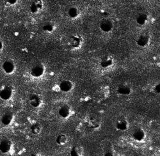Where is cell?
<instances>
[{"instance_id": "obj_1", "label": "cell", "mask_w": 160, "mask_h": 156, "mask_svg": "<svg viewBox=\"0 0 160 156\" xmlns=\"http://www.w3.org/2000/svg\"><path fill=\"white\" fill-rule=\"evenodd\" d=\"M151 37L148 33H142L137 38L136 43L140 47H146L149 45Z\"/></svg>"}, {"instance_id": "obj_2", "label": "cell", "mask_w": 160, "mask_h": 156, "mask_svg": "<svg viewBox=\"0 0 160 156\" xmlns=\"http://www.w3.org/2000/svg\"><path fill=\"white\" fill-rule=\"evenodd\" d=\"M83 43V38L79 35L71 36L68 40V45L72 49H78Z\"/></svg>"}, {"instance_id": "obj_3", "label": "cell", "mask_w": 160, "mask_h": 156, "mask_svg": "<svg viewBox=\"0 0 160 156\" xmlns=\"http://www.w3.org/2000/svg\"><path fill=\"white\" fill-rule=\"evenodd\" d=\"M132 86L126 83L120 84L117 88V93L122 96H128L132 93Z\"/></svg>"}, {"instance_id": "obj_4", "label": "cell", "mask_w": 160, "mask_h": 156, "mask_svg": "<svg viewBox=\"0 0 160 156\" xmlns=\"http://www.w3.org/2000/svg\"><path fill=\"white\" fill-rule=\"evenodd\" d=\"M114 28L113 22L110 19H104L99 24L100 30L104 33L111 32Z\"/></svg>"}, {"instance_id": "obj_5", "label": "cell", "mask_w": 160, "mask_h": 156, "mask_svg": "<svg viewBox=\"0 0 160 156\" xmlns=\"http://www.w3.org/2000/svg\"><path fill=\"white\" fill-rule=\"evenodd\" d=\"M115 127L119 131H126L129 128V122L125 117H120L115 121Z\"/></svg>"}, {"instance_id": "obj_6", "label": "cell", "mask_w": 160, "mask_h": 156, "mask_svg": "<svg viewBox=\"0 0 160 156\" xmlns=\"http://www.w3.org/2000/svg\"><path fill=\"white\" fill-rule=\"evenodd\" d=\"M45 72V67L42 63H38L34 66L30 71V74L32 77L38 78L44 75Z\"/></svg>"}, {"instance_id": "obj_7", "label": "cell", "mask_w": 160, "mask_h": 156, "mask_svg": "<svg viewBox=\"0 0 160 156\" xmlns=\"http://www.w3.org/2000/svg\"><path fill=\"white\" fill-rule=\"evenodd\" d=\"M132 139L137 142L143 141L146 138V133L142 127H137L132 133Z\"/></svg>"}, {"instance_id": "obj_8", "label": "cell", "mask_w": 160, "mask_h": 156, "mask_svg": "<svg viewBox=\"0 0 160 156\" xmlns=\"http://www.w3.org/2000/svg\"><path fill=\"white\" fill-rule=\"evenodd\" d=\"M74 87V83L70 80H63L59 83V88L60 91L64 93L71 92Z\"/></svg>"}, {"instance_id": "obj_9", "label": "cell", "mask_w": 160, "mask_h": 156, "mask_svg": "<svg viewBox=\"0 0 160 156\" xmlns=\"http://www.w3.org/2000/svg\"><path fill=\"white\" fill-rule=\"evenodd\" d=\"M58 115L63 119H68L71 114V108L68 104H63L58 110Z\"/></svg>"}, {"instance_id": "obj_10", "label": "cell", "mask_w": 160, "mask_h": 156, "mask_svg": "<svg viewBox=\"0 0 160 156\" xmlns=\"http://www.w3.org/2000/svg\"><path fill=\"white\" fill-rule=\"evenodd\" d=\"M13 144L10 139L5 138L0 141V152L3 154L10 152L12 149Z\"/></svg>"}, {"instance_id": "obj_11", "label": "cell", "mask_w": 160, "mask_h": 156, "mask_svg": "<svg viewBox=\"0 0 160 156\" xmlns=\"http://www.w3.org/2000/svg\"><path fill=\"white\" fill-rule=\"evenodd\" d=\"M14 90L10 86H6L0 90V98L3 100L10 99L13 95Z\"/></svg>"}, {"instance_id": "obj_12", "label": "cell", "mask_w": 160, "mask_h": 156, "mask_svg": "<svg viewBox=\"0 0 160 156\" xmlns=\"http://www.w3.org/2000/svg\"><path fill=\"white\" fill-rule=\"evenodd\" d=\"M29 102L33 108H37L41 106L42 103V98L39 94H33L30 96Z\"/></svg>"}, {"instance_id": "obj_13", "label": "cell", "mask_w": 160, "mask_h": 156, "mask_svg": "<svg viewBox=\"0 0 160 156\" xmlns=\"http://www.w3.org/2000/svg\"><path fill=\"white\" fill-rule=\"evenodd\" d=\"M114 63L113 58L110 55H104L101 58L99 61L100 66L103 69H108L111 67Z\"/></svg>"}, {"instance_id": "obj_14", "label": "cell", "mask_w": 160, "mask_h": 156, "mask_svg": "<svg viewBox=\"0 0 160 156\" xmlns=\"http://www.w3.org/2000/svg\"><path fill=\"white\" fill-rule=\"evenodd\" d=\"M44 7V3L41 0L34 1L30 5V11L32 14H38L41 12Z\"/></svg>"}, {"instance_id": "obj_15", "label": "cell", "mask_w": 160, "mask_h": 156, "mask_svg": "<svg viewBox=\"0 0 160 156\" xmlns=\"http://www.w3.org/2000/svg\"><path fill=\"white\" fill-rule=\"evenodd\" d=\"M3 69L4 72L8 74H12L16 69L14 62L12 60H7L3 63Z\"/></svg>"}, {"instance_id": "obj_16", "label": "cell", "mask_w": 160, "mask_h": 156, "mask_svg": "<svg viewBox=\"0 0 160 156\" xmlns=\"http://www.w3.org/2000/svg\"><path fill=\"white\" fill-rule=\"evenodd\" d=\"M101 125V122L100 119L97 117H91L88 121V126L92 130H98L100 128Z\"/></svg>"}, {"instance_id": "obj_17", "label": "cell", "mask_w": 160, "mask_h": 156, "mask_svg": "<svg viewBox=\"0 0 160 156\" xmlns=\"http://www.w3.org/2000/svg\"><path fill=\"white\" fill-rule=\"evenodd\" d=\"M149 21V15L145 12H140L136 17V22L140 26H143Z\"/></svg>"}, {"instance_id": "obj_18", "label": "cell", "mask_w": 160, "mask_h": 156, "mask_svg": "<svg viewBox=\"0 0 160 156\" xmlns=\"http://www.w3.org/2000/svg\"><path fill=\"white\" fill-rule=\"evenodd\" d=\"M14 119V114L11 111H7L5 112L2 117V123L4 125H9Z\"/></svg>"}, {"instance_id": "obj_19", "label": "cell", "mask_w": 160, "mask_h": 156, "mask_svg": "<svg viewBox=\"0 0 160 156\" xmlns=\"http://www.w3.org/2000/svg\"><path fill=\"white\" fill-rule=\"evenodd\" d=\"M84 152L83 148L79 145H76L72 147L70 151L71 156H82Z\"/></svg>"}, {"instance_id": "obj_20", "label": "cell", "mask_w": 160, "mask_h": 156, "mask_svg": "<svg viewBox=\"0 0 160 156\" xmlns=\"http://www.w3.org/2000/svg\"><path fill=\"white\" fill-rule=\"evenodd\" d=\"M68 15L72 19H77L80 15V10L76 7H71L68 11Z\"/></svg>"}, {"instance_id": "obj_21", "label": "cell", "mask_w": 160, "mask_h": 156, "mask_svg": "<svg viewBox=\"0 0 160 156\" xmlns=\"http://www.w3.org/2000/svg\"><path fill=\"white\" fill-rule=\"evenodd\" d=\"M110 141H108L107 144H106L104 147V154L103 156H115V150L112 145H110Z\"/></svg>"}, {"instance_id": "obj_22", "label": "cell", "mask_w": 160, "mask_h": 156, "mask_svg": "<svg viewBox=\"0 0 160 156\" xmlns=\"http://www.w3.org/2000/svg\"><path fill=\"white\" fill-rule=\"evenodd\" d=\"M56 28V25L55 22L49 21L46 22L42 27V30L47 33H52L55 31Z\"/></svg>"}, {"instance_id": "obj_23", "label": "cell", "mask_w": 160, "mask_h": 156, "mask_svg": "<svg viewBox=\"0 0 160 156\" xmlns=\"http://www.w3.org/2000/svg\"><path fill=\"white\" fill-rule=\"evenodd\" d=\"M68 141V138L65 134H60L57 136L56 142L57 144L60 146H63L65 145Z\"/></svg>"}, {"instance_id": "obj_24", "label": "cell", "mask_w": 160, "mask_h": 156, "mask_svg": "<svg viewBox=\"0 0 160 156\" xmlns=\"http://www.w3.org/2000/svg\"><path fill=\"white\" fill-rule=\"evenodd\" d=\"M30 131L34 135H38L42 131V126L39 123H33L30 126Z\"/></svg>"}, {"instance_id": "obj_25", "label": "cell", "mask_w": 160, "mask_h": 156, "mask_svg": "<svg viewBox=\"0 0 160 156\" xmlns=\"http://www.w3.org/2000/svg\"><path fill=\"white\" fill-rule=\"evenodd\" d=\"M153 92L156 94H159L160 93V85L159 84H157L153 87Z\"/></svg>"}, {"instance_id": "obj_26", "label": "cell", "mask_w": 160, "mask_h": 156, "mask_svg": "<svg viewBox=\"0 0 160 156\" xmlns=\"http://www.w3.org/2000/svg\"><path fill=\"white\" fill-rule=\"evenodd\" d=\"M7 3L10 5H14L18 3L17 0H8Z\"/></svg>"}, {"instance_id": "obj_27", "label": "cell", "mask_w": 160, "mask_h": 156, "mask_svg": "<svg viewBox=\"0 0 160 156\" xmlns=\"http://www.w3.org/2000/svg\"><path fill=\"white\" fill-rule=\"evenodd\" d=\"M30 156H43L42 154L38 153H33Z\"/></svg>"}, {"instance_id": "obj_28", "label": "cell", "mask_w": 160, "mask_h": 156, "mask_svg": "<svg viewBox=\"0 0 160 156\" xmlns=\"http://www.w3.org/2000/svg\"><path fill=\"white\" fill-rule=\"evenodd\" d=\"M3 42L1 40H0V51H1L3 49Z\"/></svg>"}]
</instances>
